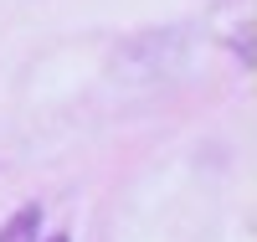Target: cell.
Returning <instances> with one entry per match:
<instances>
[{"label": "cell", "mask_w": 257, "mask_h": 242, "mask_svg": "<svg viewBox=\"0 0 257 242\" xmlns=\"http://www.w3.org/2000/svg\"><path fill=\"white\" fill-rule=\"evenodd\" d=\"M41 237V206L26 201V206H16L6 222H0V242H36Z\"/></svg>", "instance_id": "6da1fadb"}, {"label": "cell", "mask_w": 257, "mask_h": 242, "mask_svg": "<svg viewBox=\"0 0 257 242\" xmlns=\"http://www.w3.org/2000/svg\"><path fill=\"white\" fill-rule=\"evenodd\" d=\"M237 57H242V62H252V26H242V31H237Z\"/></svg>", "instance_id": "7a4b0ae2"}, {"label": "cell", "mask_w": 257, "mask_h": 242, "mask_svg": "<svg viewBox=\"0 0 257 242\" xmlns=\"http://www.w3.org/2000/svg\"><path fill=\"white\" fill-rule=\"evenodd\" d=\"M41 242H72V237L67 232H52V237H41Z\"/></svg>", "instance_id": "3957f363"}]
</instances>
